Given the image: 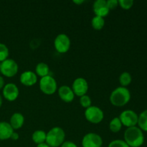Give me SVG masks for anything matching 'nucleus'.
<instances>
[{"instance_id":"nucleus-1","label":"nucleus","mask_w":147,"mask_h":147,"mask_svg":"<svg viewBox=\"0 0 147 147\" xmlns=\"http://www.w3.org/2000/svg\"><path fill=\"white\" fill-rule=\"evenodd\" d=\"M123 141L129 147H140L144 142V135L137 126L127 128L124 132Z\"/></svg>"},{"instance_id":"nucleus-2","label":"nucleus","mask_w":147,"mask_h":147,"mask_svg":"<svg viewBox=\"0 0 147 147\" xmlns=\"http://www.w3.org/2000/svg\"><path fill=\"white\" fill-rule=\"evenodd\" d=\"M131 100V93L127 88H116L111 92L110 96V101L113 106L116 107H122L127 104Z\"/></svg>"},{"instance_id":"nucleus-3","label":"nucleus","mask_w":147,"mask_h":147,"mask_svg":"<svg viewBox=\"0 0 147 147\" xmlns=\"http://www.w3.org/2000/svg\"><path fill=\"white\" fill-rule=\"evenodd\" d=\"M65 139V133L62 128L55 126L46 134L45 143L50 147L61 146Z\"/></svg>"},{"instance_id":"nucleus-4","label":"nucleus","mask_w":147,"mask_h":147,"mask_svg":"<svg viewBox=\"0 0 147 147\" xmlns=\"http://www.w3.org/2000/svg\"><path fill=\"white\" fill-rule=\"evenodd\" d=\"M40 89L44 94L53 95L57 91V84L55 79L51 76L41 78L40 80Z\"/></svg>"},{"instance_id":"nucleus-5","label":"nucleus","mask_w":147,"mask_h":147,"mask_svg":"<svg viewBox=\"0 0 147 147\" xmlns=\"http://www.w3.org/2000/svg\"><path fill=\"white\" fill-rule=\"evenodd\" d=\"M85 117L86 120L93 124H98L103 120L104 113L102 109L98 106H91L85 111Z\"/></svg>"},{"instance_id":"nucleus-6","label":"nucleus","mask_w":147,"mask_h":147,"mask_svg":"<svg viewBox=\"0 0 147 147\" xmlns=\"http://www.w3.org/2000/svg\"><path fill=\"white\" fill-rule=\"evenodd\" d=\"M19 67L17 62L12 59H7L1 63L0 72L7 78H12L18 73Z\"/></svg>"},{"instance_id":"nucleus-7","label":"nucleus","mask_w":147,"mask_h":147,"mask_svg":"<svg viewBox=\"0 0 147 147\" xmlns=\"http://www.w3.org/2000/svg\"><path fill=\"white\" fill-rule=\"evenodd\" d=\"M71 42L68 36L65 34H59L54 40V47L56 51L64 54L67 53L70 48Z\"/></svg>"},{"instance_id":"nucleus-8","label":"nucleus","mask_w":147,"mask_h":147,"mask_svg":"<svg viewBox=\"0 0 147 147\" xmlns=\"http://www.w3.org/2000/svg\"><path fill=\"white\" fill-rule=\"evenodd\" d=\"M119 118L123 126L130 128L137 125L139 115L132 110H125L121 112Z\"/></svg>"},{"instance_id":"nucleus-9","label":"nucleus","mask_w":147,"mask_h":147,"mask_svg":"<svg viewBox=\"0 0 147 147\" xmlns=\"http://www.w3.org/2000/svg\"><path fill=\"white\" fill-rule=\"evenodd\" d=\"M103 139L100 135L95 133H88L83 136L82 139L83 147H101Z\"/></svg>"},{"instance_id":"nucleus-10","label":"nucleus","mask_w":147,"mask_h":147,"mask_svg":"<svg viewBox=\"0 0 147 147\" xmlns=\"http://www.w3.org/2000/svg\"><path fill=\"white\" fill-rule=\"evenodd\" d=\"M71 88L75 96L81 97L87 93L88 90V83L83 78H78L73 81Z\"/></svg>"},{"instance_id":"nucleus-11","label":"nucleus","mask_w":147,"mask_h":147,"mask_svg":"<svg viewBox=\"0 0 147 147\" xmlns=\"http://www.w3.org/2000/svg\"><path fill=\"white\" fill-rule=\"evenodd\" d=\"M3 96L8 101H14L18 98L20 90L14 83H7L3 88Z\"/></svg>"},{"instance_id":"nucleus-12","label":"nucleus","mask_w":147,"mask_h":147,"mask_svg":"<svg viewBox=\"0 0 147 147\" xmlns=\"http://www.w3.org/2000/svg\"><path fill=\"white\" fill-rule=\"evenodd\" d=\"M93 11L95 16H98L100 17H105L109 14V9L108 8L106 0H97L93 3Z\"/></svg>"},{"instance_id":"nucleus-13","label":"nucleus","mask_w":147,"mask_h":147,"mask_svg":"<svg viewBox=\"0 0 147 147\" xmlns=\"http://www.w3.org/2000/svg\"><path fill=\"white\" fill-rule=\"evenodd\" d=\"M20 83L24 86L30 87L35 85L37 82V76L32 71H24L20 77Z\"/></svg>"},{"instance_id":"nucleus-14","label":"nucleus","mask_w":147,"mask_h":147,"mask_svg":"<svg viewBox=\"0 0 147 147\" xmlns=\"http://www.w3.org/2000/svg\"><path fill=\"white\" fill-rule=\"evenodd\" d=\"M58 96L65 103H71L75 98V94L73 90L67 86H62L59 88Z\"/></svg>"},{"instance_id":"nucleus-15","label":"nucleus","mask_w":147,"mask_h":147,"mask_svg":"<svg viewBox=\"0 0 147 147\" xmlns=\"http://www.w3.org/2000/svg\"><path fill=\"white\" fill-rule=\"evenodd\" d=\"M14 129L9 124L5 121L0 122V140H7L11 138Z\"/></svg>"},{"instance_id":"nucleus-16","label":"nucleus","mask_w":147,"mask_h":147,"mask_svg":"<svg viewBox=\"0 0 147 147\" xmlns=\"http://www.w3.org/2000/svg\"><path fill=\"white\" fill-rule=\"evenodd\" d=\"M24 123V117L21 113H14L10 118L9 124L14 130L21 129Z\"/></svg>"},{"instance_id":"nucleus-17","label":"nucleus","mask_w":147,"mask_h":147,"mask_svg":"<svg viewBox=\"0 0 147 147\" xmlns=\"http://www.w3.org/2000/svg\"><path fill=\"white\" fill-rule=\"evenodd\" d=\"M36 75L37 76L43 78L50 76V67L48 65L45 63H40L36 65L35 67Z\"/></svg>"},{"instance_id":"nucleus-18","label":"nucleus","mask_w":147,"mask_h":147,"mask_svg":"<svg viewBox=\"0 0 147 147\" xmlns=\"http://www.w3.org/2000/svg\"><path fill=\"white\" fill-rule=\"evenodd\" d=\"M32 139L37 145L45 143L46 133L42 130H37L32 135Z\"/></svg>"},{"instance_id":"nucleus-19","label":"nucleus","mask_w":147,"mask_h":147,"mask_svg":"<svg viewBox=\"0 0 147 147\" xmlns=\"http://www.w3.org/2000/svg\"><path fill=\"white\" fill-rule=\"evenodd\" d=\"M137 124L142 131L147 132V109L140 113L138 119Z\"/></svg>"},{"instance_id":"nucleus-20","label":"nucleus","mask_w":147,"mask_h":147,"mask_svg":"<svg viewBox=\"0 0 147 147\" xmlns=\"http://www.w3.org/2000/svg\"><path fill=\"white\" fill-rule=\"evenodd\" d=\"M122 126L123 125H122L119 118L115 117L111 121L110 123H109V129H110L111 131L113 133H118L121 131Z\"/></svg>"},{"instance_id":"nucleus-21","label":"nucleus","mask_w":147,"mask_h":147,"mask_svg":"<svg viewBox=\"0 0 147 147\" xmlns=\"http://www.w3.org/2000/svg\"><path fill=\"white\" fill-rule=\"evenodd\" d=\"M91 25L95 30H100L105 25V20L103 17L95 16L91 20Z\"/></svg>"},{"instance_id":"nucleus-22","label":"nucleus","mask_w":147,"mask_h":147,"mask_svg":"<svg viewBox=\"0 0 147 147\" xmlns=\"http://www.w3.org/2000/svg\"><path fill=\"white\" fill-rule=\"evenodd\" d=\"M132 81L131 76L128 72H123L119 76V83L122 87L126 88L129 85L131 84Z\"/></svg>"},{"instance_id":"nucleus-23","label":"nucleus","mask_w":147,"mask_h":147,"mask_svg":"<svg viewBox=\"0 0 147 147\" xmlns=\"http://www.w3.org/2000/svg\"><path fill=\"white\" fill-rule=\"evenodd\" d=\"M9 51L7 45L3 43H0V62H3L8 59Z\"/></svg>"},{"instance_id":"nucleus-24","label":"nucleus","mask_w":147,"mask_h":147,"mask_svg":"<svg viewBox=\"0 0 147 147\" xmlns=\"http://www.w3.org/2000/svg\"><path fill=\"white\" fill-rule=\"evenodd\" d=\"M80 103L82 107L86 109L90 107V106H91V99L88 95H84V96L80 97Z\"/></svg>"},{"instance_id":"nucleus-25","label":"nucleus","mask_w":147,"mask_h":147,"mask_svg":"<svg viewBox=\"0 0 147 147\" xmlns=\"http://www.w3.org/2000/svg\"><path fill=\"white\" fill-rule=\"evenodd\" d=\"M119 5L123 9L128 10L133 7L134 1L133 0H119Z\"/></svg>"},{"instance_id":"nucleus-26","label":"nucleus","mask_w":147,"mask_h":147,"mask_svg":"<svg viewBox=\"0 0 147 147\" xmlns=\"http://www.w3.org/2000/svg\"><path fill=\"white\" fill-rule=\"evenodd\" d=\"M108 147H129V145L126 143L123 140L116 139L113 140L109 144Z\"/></svg>"},{"instance_id":"nucleus-27","label":"nucleus","mask_w":147,"mask_h":147,"mask_svg":"<svg viewBox=\"0 0 147 147\" xmlns=\"http://www.w3.org/2000/svg\"><path fill=\"white\" fill-rule=\"evenodd\" d=\"M106 4L109 10L115 9L119 6V1L118 0H108L106 1Z\"/></svg>"},{"instance_id":"nucleus-28","label":"nucleus","mask_w":147,"mask_h":147,"mask_svg":"<svg viewBox=\"0 0 147 147\" xmlns=\"http://www.w3.org/2000/svg\"><path fill=\"white\" fill-rule=\"evenodd\" d=\"M60 147H78V146L74 142H70V141H67V142H63V144Z\"/></svg>"},{"instance_id":"nucleus-29","label":"nucleus","mask_w":147,"mask_h":147,"mask_svg":"<svg viewBox=\"0 0 147 147\" xmlns=\"http://www.w3.org/2000/svg\"><path fill=\"white\" fill-rule=\"evenodd\" d=\"M19 138H20V136H19L18 133H17V132H13L10 139H11L12 140L17 141V140H18Z\"/></svg>"},{"instance_id":"nucleus-30","label":"nucleus","mask_w":147,"mask_h":147,"mask_svg":"<svg viewBox=\"0 0 147 147\" xmlns=\"http://www.w3.org/2000/svg\"><path fill=\"white\" fill-rule=\"evenodd\" d=\"M4 86V78H3L1 76H0V90H1V88H3Z\"/></svg>"},{"instance_id":"nucleus-31","label":"nucleus","mask_w":147,"mask_h":147,"mask_svg":"<svg viewBox=\"0 0 147 147\" xmlns=\"http://www.w3.org/2000/svg\"><path fill=\"white\" fill-rule=\"evenodd\" d=\"M73 3H75V4H78V5H80V4H82L83 3L85 2V1H83V0H75V1H73Z\"/></svg>"},{"instance_id":"nucleus-32","label":"nucleus","mask_w":147,"mask_h":147,"mask_svg":"<svg viewBox=\"0 0 147 147\" xmlns=\"http://www.w3.org/2000/svg\"><path fill=\"white\" fill-rule=\"evenodd\" d=\"M37 147H50V146H49L46 143H43V144H40L37 145Z\"/></svg>"},{"instance_id":"nucleus-33","label":"nucleus","mask_w":147,"mask_h":147,"mask_svg":"<svg viewBox=\"0 0 147 147\" xmlns=\"http://www.w3.org/2000/svg\"><path fill=\"white\" fill-rule=\"evenodd\" d=\"M1 105H2V98H1V95H0V108L1 107Z\"/></svg>"},{"instance_id":"nucleus-34","label":"nucleus","mask_w":147,"mask_h":147,"mask_svg":"<svg viewBox=\"0 0 147 147\" xmlns=\"http://www.w3.org/2000/svg\"><path fill=\"white\" fill-rule=\"evenodd\" d=\"M0 67H1V62H0Z\"/></svg>"}]
</instances>
